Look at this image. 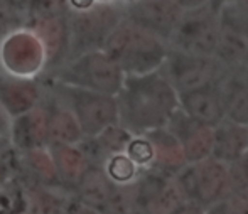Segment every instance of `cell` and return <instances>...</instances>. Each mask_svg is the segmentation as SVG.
I'll return each mask as SVG.
<instances>
[{
    "label": "cell",
    "mask_w": 248,
    "mask_h": 214,
    "mask_svg": "<svg viewBox=\"0 0 248 214\" xmlns=\"http://www.w3.org/2000/svg\"><path fill=\"white\" fill-rule=\"evenodd\" d=\"M118 123L132 135H145L167 127L174 113L179 110L177 93L157 73L132 76L124 83L117 98Z\"/></svg>",
    "instance_id": "obj_1"
},
{
    "label": "cell",
    "mask_w": 248,
    "mask_h": 214,
    "mask_svg": "<svg viewBox=\"0 0 248 214\" xmlns=\"http://www.w3.org/2000/svg\"><path fill=\"white\" fill-rule=\"evenodd\" d=\"M167 56V46L157 36L130 26L118 31L111 39V58L120 71L132 76L157 73Z\"/></svg>",
    "instance_id": "obj_2"
},
{
    "label": "cell",
    "mask_w": 248,
    "mask_h": 214,
    "mask_svg": "<svg viewBox=\"0 0 248 214\" xmlns=\"http://www.w3.org/2000/svg\"><path fill=\"white\" fill-rule=\"evenodd\" d=\"M174 181L186 202L198 204L202 209L209 208L230 192L226 166L213 157L186 164L174 175Z\"/></svg>",
    "instance_id": "obj_3"
},
{
    "label": "cell",
    "mask_w": 248,
    "mask_h": 214,
    "mask_svg": "<svg viewBox=\"0 0 248 214\" xmlns=\"http://www.w3.org/2000/svg\"><path fill=\"white\" fill-rule=\"evenodd\" d=\"M219 36L221 27L218 15L213 14L208 7H202L183 14L172 36L169 37V43L176 51L201 58H213L218 47Z\"/></svg>",
    "instance_id": "obj_4"
},
{
    "label": "cell",
    "mask_w": 248,
    "mask_h": 214,
    "mask_svg": "<svg viewBox=\"0 0 248 214\" xmlns=\"http://www.w3.org/2000/svg\"><path fill=\"white\" fill-rule=\"evenodd\" d=\"M223 69L216 64L213 58H201L181 51H167L159 75L176 90V93H184L187 90L198 88L204 83L215 81L223 75Z\"/></svg>",
    "instance_id": "obj_5"
},
{
    "label": "cell",
    "mask_w": 248,
    "mask_h": 214,
    "mask_svg": "<svg viewBox=\"0 0 248 214\" xmlns=\"http://www.w3.org/2000/svg\"><path fill=\"white\" fill-rule=\"evenodd\" d=\"M73 117L78 122L83 137H96L108 127L118 125L117 98L85 91L73 101Z\"/></svg>",
    "instance_id": "obj_6"
},
{
    "label": "cell",
    "mask_w": 248,
    "mask_h": 214,
    "mask_svg": "<svg viewBox=\"0 0 248 214\" xmlns=\"http://www.w3.org/2000/svg\"><path fill=\"white\" fill-rule=\"evenodd\" d=\"M219 78L177 94L179 110L206 127L215 128L221 123L225 120V105L219 90Z\"/></svg>",
    "instance_id": "obj_7"
},
{
    "label": "cell",
    "mask_w": 248,
    "mask_h": 214,
    "mask_svg": "<svg viewBox=\"0 0 248 214\" xmlns=\"http://www.w3.org/2000/svg\"><path fill=\"white\" fill-rule=\"evenodd\" d=\"M183 14V9L174 0H139L132 9V20L134 26L162 41H169Z\"/></svg>",
    "instance_id": "obj_8"
},
{
    "label": "cell",
    "mask_w": 248,
    "mask_h": 214,
    "mask_svg": "<svg viewBox=\"0 0 248 214\" xmlns=\"http://www.w3.org/2000/svg\"><path fill=\"white\" fill-rule=\"evenodd\" d=\"M166 130L176 137L183 147L187 164H194L211 157L213 150V128L189 118L181 110L170 117Z\"/></svg>",
    "instance_id": "obj_9"
},
{
    "label": "cell",
    "mask_w": 248,
    "mask_h": 214,
    "mask_svg": "<svg viewBox=\"0 0 248 214\" xmlns=\"http://www.w3.org/2000/svg\"><path fill=\"white\" fill-rule=\"evenodd\" d=\"M225 118L242 127H248V79L242 68L225 71L219 78Z\"/></svg>",
    "instance_id": "obj_10"
},
{
    "label": "cell",
    "mask_w": 248,
    "mask_h": 214,
    "mask_svg": "<svg viewBox=\"0 0 248 214\" xmlns=\"http://www.w3.org/2000/svg\"><path fill=\"white\" fill-rule=\"evenodd\" d=\"M245 153H248V127L236 125L225 118L213 128V159L226 166Z\"/></svg>",
    "instance_id": "obj_11"
},
{
    "label": "cell",
    "mask_w": 248,
    "mask_h": 214,
    "mask_svg": "<svg viewBox=\"0 0 248 214\" xmlns=\"http://www.w3.org/2000/svg\"><path fill=\"white\" fill-rule=\"evenodd\" d=\"M115 187L117 185L107 177L103 169L88 167V170L79 179L78 184L73 187L69 196L73 199H76L79 204L86 206L90 209H95L96 213L101 214L108 199H110L111 192L115 191Z\"/></svg>",
    "instance_id": "obj_12"
},
{
    "label": "cell",
    "mask_w": 248,
    "mask_h": 214,
    "mask_svg": "<svg viewBox=\"0 0 248 214\" xmlns=\"http://www.w3.org/2000/svg\"><path fill=\"white\" fill-rule=\"evenodd\" d=\"M145 137L152 143L154 149V162L150 169H155L162 174L174 177L187 164L183 147L179 145L176 137L167 132L166 128L149 132L145 133Z\"/></svg>",
    "instance_id": "obj_13"
},
{
    "label": "cell",
    "mask_w": 248,
    "mask_h": 214,
    "mask_svg": "<svg viewBox=\"0 0 248 214\" xmlns=\"http://www.w3.org/2000/svg\"><path fill=\"white\" fill-rule=\"evenodd\" d=\"M20 204L29 214H64L69 192L62 187L24 184L19 189Z\"/></svg>",
    "instance_id": "obj_14"
},
{
    "label": "cell",
    "mask_w": 248,
    "mask_h": 214,
    "mask_svg": "<svg viewBox=\"0 0 248 214\" xmlns=\"http://www.w3.org/2000/svg\"><path fill=\"white\" fill-rule=\"evenodd\" d=\"M52 160H54L59 182H61V185L68 192L73 191V187L78 184L79 179L85 175V172L90 167L88 160L83 155L81 149H78L75 145L56 147Z\"/></svg>",
    "instance_id": "obj_15"
},
{
    "label": "cell",
    "mask_w": 248,
    "mask_h": 214,
    "mask_svg": "<svg viewBox=\"0 0 248 214\" xmlns=\"http://www.w3.org/2000/svg\"><path fill=\"white\" fill-rule=\"evenodd\" d=\"M103 170H105V174H107V177L110 179L115 185H118V187L130 185L132 182L137 179V175L140 174V169H139L125 153L111 155L110 159L105 162Z\"/></svg>",
    "instance_id": "obj_16"
},
{
    "label": "cell",
    "mask_w": 248,
    "mask_h": 214,
    "mask_svg": "<svg viewBox=\"0 0 248 214\" xmlns=\"http://www.w3.org/2000/svg\"><path fill=\"white\" fill-rule=\"evenodd\" d=\"M125 155L135 164L140 170L150 169L154 162V149L152 143L145 135H134L125 149Z\"/></svg>",
    "instance_id": "obj_17"
},
{
    "label": "cell",
    "mask_w": 248,
    "mask_h": 214,
    "mask_svg": "<svg viewBox=\"0 0 248 214\" xmlns=\"http://www.w3.org/2000/svg\"><path fill=\"white\" fill-rule=\"evenodd\" d=\"M228 191L232 194L248 196V153L226 164Z\"/></svg>",
    "instance_id": "obj_18"
},
{
    "label": "cell",
    "mask_w": 248,
    "mask_h": 214,
    "mask_svg": "<svg viewBox=\"0 0 248 214\" xmlns=\"http://www.w3.org/2000/svg\"><path fill=\"white\" fill-rule=\"evenodd\" d=\"M206 214H248V196L228 194L206 208Z\"/></svg>",
    "instance_id": "obj_19"
},
{
    "label": "cell",
    "mask_w": 248,
    "mask_h": 214,
    "mask_svg": "<svg viewBox=\"0 0 248 214\" xmlns=\"http://www.w3.org/2000/svg\"><path fill=\"white\" fill-rule=\"evenodd\" d=\"M20 192L10 194L5 189H0V214H12L16 209L20 208Z\"/></svg>",
    "instance_id": "obj_20"
},
{
    "label": "cell",
    "mask_w": 248,
    "mask_h": 214,
    "mask_svg": "<svg viewBox=\"0 0 248 214\" xmlns=\"http://www.w3.org/2000/svg\"><path fill=\"white\" fill-rule=\"evenodd\" d=\"M64 214H100V213H96L95 209H90V208H86V206L79 204L76 199H73L71 196H69L68 202H66V208H64Z\"/></svg>",
    "instance_id": "obj_21"
},
{
    "label": "cell",
    "mask_w": 248,
    "mask_h": 214,
    "mask_svg": "<svg viewBox=\"0 0 248 214\" xmlns=\"http://www.w3.org/2000/svg\"><path fill=\"white\" fill-rule=\"evenodd\" d=\"M177 5L183 9V12H189V10H198L202 7H208V0H174Z\"/></svg>",
    "instance_id": "obj_22"
},
{
    "label": "cell",
    "mask_w": 248,
    "mask_h": 214,
    "mask_svg": "<svg viewBox=\"0 0 248 214\" xmlns=\"http://www.w3.org/2000/svg\"><path fill=\"white\" fill-rule=\"evenodd\" d=\"M174 214H206V209H202L198 204H193V202H184Z\"/></svg>",
    "instance_id": "obj_23"
},
{
    "label": "cell",
    "mask_w": 248,
    "mask_h": 214,
    "mask_svg": "<svg viewBox=\"0 0 248 214\" xmlns=\"http://www.w3.org/2000/svg\"><path fill=\"white\" fill-rule=\"evenodd\" d=\"M10 179H12V175H10L9 167L5 166V162H3V159H2V157H0V189L9 187Z\"/></svg>",
    "instance_id": "obj_24"
},
{
    "label": "cell",
    "mask_w": 248,
    "mask_h": 214,
    "mask_svg": "<svg viewBox=\"0 0 248 214\" xmlns=\"http://www.w3.org/2000/svg\"><path fill=\"white\" fill-rule=\"evenodd\" d=\"M228 2V0H208V9L211 10L213 14H216L218 15V12L223 9V5Z\"/></svg>",
    "instance_id": "obj_25"
},
{
    "label": "cell",
    "mask_w": 248,
    "mask_h": 214,
    "mask_svg": "<svg viewBox=\"0 0 248 214\" xmlns=\"http://www.w3.org/2000/svg\"><path fill=\"white\" fill-rule=\"evenodd\" d=\"M242 71L245 73V76H247V79H248V56H247L245 62H243V66H242Z\"/></svg>",
    "instance_id": "obj_26"
},
{
    "label": "cell",
    "mask_w": 248,
    "mask_h": 214,
    "mask_svg": "<svg viewBox=\"0 0 248 214\" xmlns=\"http://www.w3.org/2000/svg\"><path fill=\"white\" fill-rule=\"evenodd\" d=\"M12 214H29V213H27L26 209H24L22 206H20V208H19V209H16V211H14Z\"/></svg>",
    "instance_id": "obj_27"
},
{
    "label": "cell",
    "mask_w": 248,
    "mask_h": 214,
    "mask_svg": "<svg viewBox=\"0 0 248 214\" xmlns=\"http://www.w3.org/2000/svg\"><path fill=\"white\" fill-rule=\"evenodd\" d=\"M132 214H134V213H132Z\"/></svg>",
    "instance_id": "obj_28"
}]
</instances>
